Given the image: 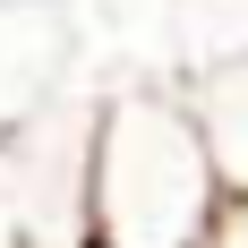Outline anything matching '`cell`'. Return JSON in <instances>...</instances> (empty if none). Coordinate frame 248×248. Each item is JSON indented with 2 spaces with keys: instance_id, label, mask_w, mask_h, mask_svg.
<instances>
[{
  "instance_id": "277c9868",
  "label": "cell",
  "mask_w": 248,
  "mask_h": 248,
  "mask_svg": "<svg viewBox=\"0 0 248 248\" xmlns=\"http://www.w3.org/2000/svg\"><path fill=\"white\" fill-rule=\"evenodd\" d=\"M188 94H197L205 137H214V154H223V180H231V188H248V51L205 60Z\"/></svg>"
},
{
  "instance_id": "3957f363",
  "label": "cell",
  "mask_w": 248,
  "mask_h": 248,
  "mask_svg": "<svg viewBox=\"0 0 248 248\" xmlns=\"http://www.w3.org/2000/svg\"><path fill=\"white\" fill-rule=\"evenodd\" d=\"M60 69H69V34L51 9H17L0 0V137L34 111V103L60 94Z\"/></svg>"
},
{
  "instance_id": "7a4b0ae2",
  "label": "cell",
  "mask_w": 248,
  "mask_h": 248,
  "mask_svg": "<svg viewBox=\"0 0 248 248\" xmlns=\"http://www.w3.org/2000/svg\"><path fill=\"white\" fill-rule=\"evenodd\" d=\"M94 103L103 94L60 86L0 137V248H94V214H86Z\"/></svg>"
},
{
  "instance_id": "5b68a950",
  "label": "cell",
  "mask_w": 248,
  "mask_h": 248,
  "mask_svg": "<svg viewBox=\"0 0 248 248\" xmlns=\"http://www.w3.org/2000/svg\"><path fill=\"white\" fill-rule=\"evenodd\" d=\"M205 248H248V188H231V205H223V223L205 231Z\"/></svg>"
},
{
  "instance_id": "6da1fadb",
  "label": "cell",
  "mask_w": 248,
  "mask_h": 248,
  "mask_svg": "<svg viewBox=\"0 0 248 248\" xmlns=\"http://www.w3.org/2000/svg\"><path fill=\"white\" fill-rule=\"evenodd\" d=\"M223 205L231 180L188 86L128 77L94 103V163H86L94 248H205Z\"/></svg>"
}]
</instances>
